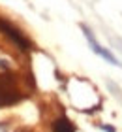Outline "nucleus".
<instances>
[{"label":"nucleus","mask_w":122,"mask_h":132,"mask_svg":"<svg viewBox=\"0 0 122 132\" xmlns=\"http://www.w3.org/2000/svg\"><path fill=\"white\" fill-rule=\"evenodd\" d=\"M0 30H2L6 36H8V38L13 42L15 45H19L23 51H28L30 47H32V45H30V42L23 36V32H21V30H17V28L11 25V23L4 21V19H0Z\"/></svg>","instance_id":"f03ea898"},{"label":"nucleus","mask_w":122,"mask_h":132,"mask_svg":"<svg viewBox=\"0 0 122 132\" xmlns=\"http://www.w3.org/2000/svg\"><path fill=\"white\" fill-rule=\"evenodd\" d=\"M53 130L54 132H75V127L71 125L70 119L60 117V119H57V121L53 123Z\"/></svg>","instance_id":"7ed1b4c3"},{"label":"nucleus","mask_w":122,"mask_h":132,"mask_svg":"<svg viewBox=\"0 0 122 132\" xmlns=\"http://www.w3.org/2000/svg\"><path fill=\"white\" fill-rule=\"evenodd\" d=\"M19 98H21V94L15 87V79L8 74L0 76V106L15 104Z\"/></svg>","instance_id":"f257e3e1"},{"label":"nucleus","mask_w":122,"mask_h":132,"mask_svg":"<svg viewBox=\"0 0 122 132\" xmlns=\"http://www.w3.org/2000/svg\"><path fill=\"white\" fill-rule=\"evenodd\" d=\"M103 130L105 132H115V128H111V127H103Z\"/></svg>","instance_id":"20e7f679"}]
</instances>
